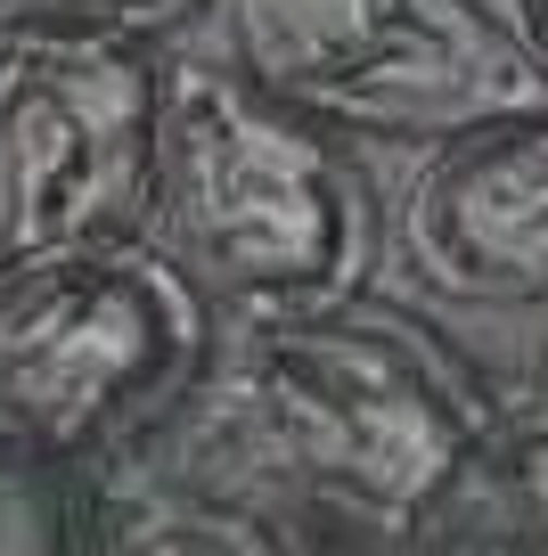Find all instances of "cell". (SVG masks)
Instances as JSON below:
<instances>
[{
	"mask_svg": "<svg viewBox=\"0 0 548 556\" xmlns=\"http://www.w3.org/2000/svg\"><path fill=\"white\" fill-rule=\"evenodd\" d=\"M148 245L197 287L205 312H222V328L320 312L360 295L369 189L336 131L287 115L213 58H180L164 66Z\"/></svg>",
	"mask_w": 548,
	"mask_h": 556,
	"instance_id": "cell-2",
	"label": "cell"
},
{
	"mask_svg": "<svg viewBox=\"0 0 548 556\" xmlns=\"http://www.w3.org/2000/svg\"><path fill=\"white\" fill-rule=\"evenodd\" d=\"M132 458H148L155 491L222 500L262 523L295 507L418 540L499 483L508 426L443 336L394 303L344 295L238 319Z\"/></svg>",
	"mask_w": 548,
	"mask_h": 556,
	"instance_id": "cell-1",
	"label": "cell"
},
{
	"mask_svg": "<svg viewBox=\"0 0 548 556\" xmlns=\"http://www.w3.org/2000/svg\"><path fill=\"white\" fill-rule=\"evenodd\" d=\"M155 131L164 66L148 41L0 50V262L148 245Z\"/></svg>",
	"mask_w": 548,
	"mask_h": 556,
	"instance_id": "cell-5",
	"label": "cell"
},
{
	"mask_svg": "<svg viewBox=\"0 0 548 556\" xmlns=\"http://www.w3.org/2000/svg\"><path fill=\"white\" fill-rule=\"evenodd\" d=\"M107 532H115L107 467L0 458V556H107Z\"/></svg>",
	"mask_w": 548,
	"mask_h": 556,
	"instance_id": "cell-7",
	"label": "cell"
},
{
	"mask_svg": "<svg viewBox=\"0 0 548 556\" xmlns=\"http://www.w3.org/2000/svg\"><path fill=\"white\" fill-rule=\"evenodd\" d=\"M401 254L450 303L548 312V106L443 139L418 164Z\"/></svg>",
	"mask_w": 548,
	"mask_h": 556,
	"instance_id": "cell-6",
	"label": "cell"
},
{
	"mask_svg": "<svg viewBox=\"0 0 548 556\" xmlns=\"http://www.w3.org/2000/svg\"><path fill=\"white\" fill-rule=\"evenodd\" d=\"M499 491L515 500V523H524L532 556H548V344L532 361L524 409L508 426V458H499Z\"/></svg>",
	"mask_w": 548,
	"mask_h": 556,
	"instance_id": "cell-10",
	"label": "cell"
},
{
	"mask_svg": "<svg viewBox=\"0 0 548 556\" xmlns=\"http://www.w3.org/2000/svg\"><path fill=\"white\" fill-rule=\"evenodd\" d=\"M524 41L540 50V66H548V0H524Z\"/></svg>",
	"mask_w": 548,
	"mask_h": 556,
	"instance_id": "cell-11",
	"label": "cell"
},
{
	"mask_svg": "<svg viewBox=\"0 0 548 556\" xmlns=\"http://www.w3.org/2000/svg\"><path fill=\"white\" fill-rule=\"evenodd\" d=\"M107 556H287V540L262 516L222 500H189V491H139V500H115V532H107Z\"/></svg>",
	"mask_w": 548,
	"mask_h": 556,
	"instance_id": "cell-8",
	"label": "cell"
},
{
	"mask_svg": "<svg viewBox=\"0 0 548 556\" xmlns=\"http://www.w3.org/2000/svg\"><path fill=\"white\" fill-rule=\"evenodd\" d=\"M213 66L320 131L443 148L548 106V66L483 0H205Z\"/></svg>",
	"mask_w": 548,
	"mask_h": 556,
	"instance_id": "cell-4",
	"label": "cell"
},
{
	"mask_svg": "<svg viewBox=\"0 0 548 556\" xmlns=\"http://www.w3.org/2000/svg\"><path fill=\"white\" fill-rule=\"evenodd\" d=\"M213 352V312L155 245L0 262V458L115 467Z\"/></svg>",
	"mask_w": 548,
	"mask_h": 556,
	"instance_id": "cell-3",
	"label": "cell"
},
{
	"mask_svg": "<svg viewBox=\"0 0 548 556\" xmlns=\"http://www.w3.org/2000/svg\"><path fill=\"white\" fill-rule=\"evenodd\" d=\"M197 0H0V50L34 41H148Z\"/></svg>",
	"mask_w": 548,
	"mask_h": 556,
	"instance_id": "cell-9",
	"label": "cell"
}]
</instances>
